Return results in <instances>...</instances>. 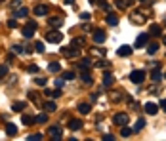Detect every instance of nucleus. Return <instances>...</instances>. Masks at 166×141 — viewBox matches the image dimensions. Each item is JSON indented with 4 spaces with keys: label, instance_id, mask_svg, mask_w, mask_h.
Returning a JSON list of instances; mask_svg holds the SVG:
<instances>
[{
    "label": "nucleus",
    "instance_id": "nucleus-1",
    "mask_svg": "<svg viewBox=\"0 0 166 141\" xmlns=\"http://www.w3.org/2000/svg\"><path fill=\"white\" fill-rule=\"evenodd\" d=\"M46 42H52V44L63 42V33H59V31H48V33H46Z\"/></svg>",
    "mask_w": 166,
    "mask_h": 141
},
{
    "label": "nucleus",
    "instance_id": "nucleus-2",
    "mask_svg": "<svg viewBox=\"0 0 166 141\" xmlns=\"http://www.w3.org/2000/svg\"><path fill=\"white\" fill-rule=\"evenodd\" d=\"M21 33H23V36H25V38L35 36V33H36V23H35V21H29L27 25L21 29Z\"/></svg>",
    "mask_w": 166,
    "mask_h": 141
},
{
    "label": "nucleus",
    "instance_id": "nucleus-3",
    "mask_svg": "<svg viewBox=\"0 0 166 141\" xmlns=\"http://www.w3.org/2000/svg\"><path fill=\"white\" fill-rule=\"evenodd\" d=\"M130 80L134 84H141L145 80V70H132V73H130Z\"/></svg>",
    "mask_w": 166,
    "mask_h": 141
},
{
    "label": "nucleus",
    "instance_id": "nucleus-4",
    "mask_svg": "<svg viewBox=\"0 0 166 141\" xmlns=\"http://www.w3.org/2000/svg\"><path fill=\"white\" fill-rule=\"evenodd\" d=\"M113 124H116V126H126V124H128V114L116 112V114L113 116Z\"/></svg>",
    "mask_w": 166,
    "mask_h": 141
},
{
    "label": "nucleus",
    "instance_id": "nucleus-5",
    "mask_svg": "<svg viewBox=\"0 0 166 141\" xmlns=\"http://www.w3.org/2000/svg\"><path fill=\"white\" fill-rule=\"evenodd\" d=\"M61 54L65 55V57H78V48H67V46H63L61 48Z\"/></svg>",
    "mask_w": 166,
    "mask_h": 141
},
{
    "label": "nucleus",
    "instance_id": "nucleus-6",
    "mask_svg": "<svg viewBox=\"0 0 166 141\" xmlns=\"http://www.w3.org/2000/svg\"><path fill=\"white\" fill-rule=\"evenodd\" d=\"M147 40H149V34H145V33H143V34H139V36L136 38V42H134V48H137V50H139V48H143V46L147 44Z\"/></svg>",
    "mask_w": 166,
    "mask_h": 141
},
{
    "label": "nucleus",
    "instance_id": "nucleus-7",
    "mask_svg": "<svg viewBox=\"0 0 166 141\" xmlns=\"http://www.w3.org/2000/svg\"><path fill=\"white\" fill-rule=\"evenodd\" d=\"M94 42H96V44H103V42H105V33H103L101 29L94 31Z\"/></svg>",
    "mask_w": 166,
    "mask_h": 141
},
{
    "label": "nucleus",
    "instance_id": "nucleus-8",
    "mask_svg": "<svg viewBox=\"0 0 166 141\" xmlns=\"http://www.w3.org/2000/svg\"><path fill=\"white\" fill-rule=\"evenodd\" d=\"M80 128H82V120H78V118H71V120H69V130L77 132V130H80Z\"/></svg>",
    "mask_w": 166,
    "mask_h": 141
},
{
    "label": "nucleus",
    "instance_id": "nucleus-9",
    "mask_svg": "<svg viewBox=\"0 0 166 141\" xmlns=\"http://www.w3.org/2000/svg\"><path fill=\"white\" fill-rule=\"evenodd\" d=\"M48 132L52 133V139H54V141H59V139H61V128H59V126H52Z\"/></svg>",
    "mask_w": 166,
    "mask_h": 141
},
{
    "label": "nucleus",
    "instance_id": "nucleus-10",
    "mask_svg": "<svg viewBox=\"0 0 166 141\" xmlns=\"http://www.w3.org/2000/svg\"><path fill=\"white\" fill-rule=\"evenodd\" d=\"M42 107H44V111H46V112H54V111L57 109V105H56L52 99H50V101H44V103H42Z\"/></svg>",
    "mask_w": 166,
    "mask_h": 141
},
{
    "label": "nucleus",
    "instance_id": "nucleus-11",
    "mask_svg": "<svg viewBox=\"0 0 166 141\" xmlns=\"http://www.w3.org/2000/svg\"><path fill=\"white\" fill-rule=\"evenodd\" d=\"M48 25L50 27H61L63 25V17H50L48 19Z\"/></svg>",
    "mask_w": 166,
    "mask_h": 141
},
{
    "label": "nucleus",
    "instance_id": "nucleus-12",
    "mask_svg": "<svg viewBox=\"0 0 166 141\" xmlns=\"http://www.w3.org/2000/svg\"><path fill=\"white\" fill-rule=\"evenodd\" d=\"M157 111H158L157 103H145V112L147 114H157Z\"/></svg>",
    "mask_w": 166,
    "mask_h": 141
},
{
    "label": "nucleus",
    "instance_id": "nucleus-13",
    "mask_svg": "<svg viewBox=\"0 0 166 141\" xmlns=\"http://www.w3.org/2000/svg\"><path fill=\"white\" fill-rule=\"evenodd\" d=\"M116 54H118V55H124V57H128V55L132 54V48H130V46H120V48L116 50Z\"/></svg>",
    "mask_w": 166,
    "mask_h": 141
},
{
    "label": "nucleus",
    "instance_id": "nucleus-14",
    "mask_svg": "<svg viewBox=\"0 0 166 141\" xmlns=\"http://www.w3.org/2000/svg\"><path fill=\"white\" fill-rule=\"evenodd\" d=\"M132 4H134V0H116V8L118 10H124V8H128Z\"/></svg>",
    "mask_w": 166,
    "mask_h": 141
},
{
    "label": "nucleus",
    "instance_id": "nucleus-15",
    "mask_svg": "<svg viewBox=\"0 0 166 141\" xmlns=\"http://www.w3.org/2000/svg\"><path fill=\"white\" fill-rule=\"evenodd\" d=\"M6 133H8L10 137L17 135V126H15V124H6Z\"/></svg>",
    "mask_w": 166,
    "mask_h": 141
},
{
    "label": "nucleus",
    "instance_id": "nucleus-16",
    "mask_svg": "<svg viewBox=\"0 0 166 141\" xmlns=\"http://www.w3.org/2000/svg\"><path fill=\"white\" fill-rule=\"evenodd\" d=\"M27 13H29V10H27V8H17V10L13 12V15H15L17 19H21V17H27Z\"/></svg>",
    "mask_w": 166,
    "mask_h": 141
},
{
    "label": "nucleus",
    "instance_id": "nucleus-17",
    "mask_svg": "<svg viewBox=\"0 0 166 141\" xmlns=\"http://www.w3.org/2000/svg\"><path fill=\"white\" fill-rule=\"evenodd\" d=\"M46 12H48V6H44V4H38L35 8V15H46Z\"/></svg>",
    "mask_w": 166,
    "mask_h": 141
},
{
    "label": "nucleus",
    "instance_id": "nucleus-18",
    "mask_svg": "<svg viewBox=\"0 0 166 141\" xmlns=\"http://www.w3.org/2000/svg\"><path fill=\"white\" fill-rule=\"evenodd\" d=\"M113 82H115V76H113L111 73H105V75H103V84H105V86H113Z\"/></svg>",
    "mask_w": 166,
    "mask_h": 141
},
{
    "label": "nucleus",
    "instance_id": "nucleus-19",
    "mask_svg": "<svg viewBox=\"0 0 166 141\" xmlns=\"http://www.w3.org/2000/svg\"><path fill=\"white\" fill-rule=\"evenodd\" d=\"M90 109H92L90 103H80V105H78V112H80V114H88Z\"/></svg>",
    "mask_w": 166,
    "mask_h": 141
},
{
    "label": "nucleus",
    "instance_id": "nucleus-20",
    "mask_svg": "<svg viewBox=\"0 0 166 141\" xmlns=\"http://www.w3.org/2000/svg\"><path fill=\"white\" fill-rule=\"evenodd\" d=\"M107 23L111 27H115V25H118V17L115 13H107Z\"/></svg>",
    "mask_w": 166,
    "mask_h": 141
},
{
    "label": "nucleus",
    "instance_id": "nucleus-21",
    "mask_svg": "<svg viewBox=\"0 0 166 141\" xmlns=\"http://www.w3.org/2000/svg\"><path fill=\"white\" fill-rule=\"evenodd\" d=\"M80 76H82V80H84L86 84H90V82H92V75H90V70H88V69H82Z\"/></svg>",
    "mask_w": 166,
    "mask_h": 141
},
{
    "label": "nucleus",
    "instance_id": "nucleus-22",
    "mask_svg": "<svg viewBox=\"0 0 166 141\" xmlns=\"http://www.w3.org/2000/svg\"><path fill=\"white\" fill-rule=\"evenodd\" d=\"M35 120H36L38 124H44L46 120H48V112H46V111H44V112H40L38 116H35Z\"/></svg>",
    "mask_w": 166,
    "mask_h": 141
},
{
    "label": "nucleus",
    "instance_id": "nucleus-23",
    "mask_svg": "<svg viewBox=\"0 0 166 141\" xmlns=\"http://www.w3.org/2000/svg\"><path fill=\"white\" fill-rule=\"evenodd\" d=\"M90 2H92V4H98V6H101L105 12H109V4L105 2V0H90Z\"/></svg>",
    "mask_w": 166,
    "mask_h": 141
},
{
    "label": "nucleus",
    "instance_id": "nucleus-24",
    "mask_svg": "<svg viewBox=\"0 0 166 141\" xmlns=\"http://www.w3.org/2000/svg\"><path fill=\"white\" fill-rule=\"evenodd\" d=\"M130 21H132V23H143L145 17H143V15H137V13H132V15H130Z\"/></svg>",
    "mask_w": 166,
    "mask_h": 141
},
{
    "label": "nucleus",
    "instance_id": "nucleus-25",
    "mask_svg": "<svg viewBox=\"0 0 166 141\" xmlns=\"http://www.w3.org/2000/svg\"><path fill=\"white\" fill-rule=\"evenodd\" d=\"M12 109H13L15 112H21L23 109H25V103H23V101H15V103L12 105Z\"/></svg>",
    "mask_w": 166,
    "mask_h": 141
},
{
    "label": "nucleus",
    "instance_id": "nucleus-26",
    "mask_svg": "<svg viewBox=\"0 0 166 141\" xmlns=\"http://www.w3.org/2000/svg\"><path fill=\"white\" fill-rule=\"evenodd\" d=\"M151 80L153 82H160L162 80V75L158 73V70H153V73H151Z\"/></svg>",
    "mask_w": 166,
    "mask_h": 141
},
{
    "label": "nucleus",
    "instance_id": "nucleus-27",
    "mask_svg": "<svg viewBox=\"0 0 166 141\" xmlns=\"http://www.w3.org/2000/svg\"><path fill=\"white\" fill-rule=\"evenodd\" d=\"M157 50H158V44H157V42H153V44H149V46H147V52H149L151 55H153V54H157Z\"/></svg>",
    "mask_w": 166,
    "mask_h": 141
},
{
    "label": "nucleus",
    "instance_id": "nucleus-28",
    "mask_svg": "<svg viewBox=\"0 0 166 141\" xmlns=\"http://www.w3.org/2000/svg\"><path fill=\"white\" fill-rule=\"evenodd\" d=\"M151 34H153V36H160V34H162V29H160L158 25H153V27H151Z\"/></svg>",
    "mask_w": 166,
    "mask_h": 141
},
{
    "label": "nucleus",
    "instance_id": "nucleus-29",
    "mask_svg": "<svg viewBox=\"0 0 166 141\" xmlns=\"http://www.w3.org/2000/svg\"><path fill=\"white\" fill-rule=\"evenodd\" d=\"M143 126H145V120H143V118H139V120L134 124V132H139V130L143 128Z\"/></svg>",
    "mask_w": 166,
    "mask_h": 141
},
{
    "label": "nucleus",
    "instance_id": "nucleus-30",
    "mask_svg": "<svg viewBox=\"0 0 166 141\" xmlns=\"http://www.w3.org/2000/svg\"><path fill=\"white\" fill-rule=\"evenodd\" d=\"M48 70H52V73H57V70H61V65H59V63H50V65H48Z\"/></svg>",
    "mask_w": 166,
    "mask_h": 141
},
{
    "label": "nucleus",
    "instance_id": "nucleus-31",
    "mask_svg": "<svg viewBox=\"0 0 166 141\" xmlns=\"http://www.w3.org/2000/svg\"><path fill=\"white\" fill-rule=\"evenodd\" d=\"M71 46H75V48H82V46H84V40H82V38H75L73 42H71Z\"/></svg>",
    "mask_w": 166,
    "mask_h": 141
},
{
    "label": "nucleus",
    "instance_id": "nucleus-32",
    "mask_svg": "<svg viewBox=\"0 0 166 141\" xmlns=\"http://www.w3.org/2000/svg\"><path fill=\"white\" fill-rule=\"evenodd\" d=\"M120 128H122V130H120V135H122V137H130V135H132V130H130V128H126V126H120Z\"/></svg>",
    "mask_w": 166,
    "mask_h": 141
},
{
    "label": "nucleus",
    "instance_id": "nucleus-33",
    "mask_svg": "<svg viewBox=\"0 0 166 141\" xmlns=\"http://www.w3.org/2000/svg\"><path fill=\"white\" fill-rule=\"evenodd\" d=\"M63 78H65V80H73V78H75V73H73V70H65V73H63Z\"/></svg>",
    "mask_w": 166,
    "mask_h": 141
},
{
    "label": "nucleus",
    "instance_id": "nucleus-34",
    "mask_svg": "<svg viewBox=\"0 0 166 141\" xmlns=\"http://www.w3.org/2000/svg\"><path fill=\"white\" fill-rule=\"evenodd\" d=\"M36 120L33 118V116H23V124H25V126H29V124H35Z\"/></svg>",
    "mask_w": 166,
    "mask_h": 141
},
{
    "label": "nucleus",
    "instance_id": "nucleus-35",
    "mask_svg": "<svg viewBox=\"0 0 166 141\" xmlns=\"http://www.w3.org/2000/svg\"><path fill=\"white\" fill-rule=\"evenodd\" d=\"M78 65H80L82 69H88V67H92V61H90V59H82Z\"/></svg>",
    "mask_w": 166,
    "mask_h": 141
},
{
    "label": "nucleus",
    "instance_id": "nucleus-36",
    "mask_svg": "<svg viewBox=\"0 0 166 141\" xmlns=\"http://www.w3.org/2000/svg\"><path fill=\"white\" fill-rule=\"evenodd\" d=\"M27 139H29V141H40V139H42V133H33V135H29Z\"/></svg>",
    "mask_w": 166,
    "mask_h": 141
},
{
    "label": "nucleus",
    "instance_id": "nucleus-37",
    "mask_svg": "<svg viewBox=\"0 0 166 141\" xmlns=\"http://www.w3.org/2000/svg\"><path fill=\"white\" fill-rule=\"evenodd\" d=\"M8 75V67L6 65H0V78H4Z\"/></svg>",
    "mask_w": 166,
    "mask_h": 141
},
{
    "label": "nucleus",
    "instance_id": "nucleus-38",
    "mask_svg": "<svg viewBox=\"0 0 166 141\" xmlns=\"http://www.w3.org/2000/svg\"><path fill=\"white\" fill-rule=\"evenodd\" d=\"M35 50H36L38 54H42V52H44V42H36V44H35Z\"/></svg>",
    "mask_w": 166,
    "mask_h": 141
},
{
    "label": "nucleus",
    "instance_id": "nucleus-39",
    "mask_svg": "<svg viewBox=\"0 0 166 141\" xmlns=\"http://www.w3.org/2000/svg\"><path fill=\"white\" fill-rule=\"evenodd\" d=\"M65 84V78H56V88H63Z\"/></svg>",
    "mask_w": 166,
    "mask_h": 141
},
{
    "label": "nucleus",
    "instance_id": "nucleus-40",
    "mask_svg": "<svg viewBox=\"0 0 166 141\" xmlns=\"http://www.w3.org/2000/svg\"><path fill=\"white\" fill-rule=\"evenodd\" d=\"M92 55H98V57H103L105 54H103L101 50H96V48H94V50H92Z\"/></svg>",
    "mask_w": 166,
    "mask_h": 141
},
{
    "label": "nucleus",
    "instance_id": "nucleus-41",
    "mask_svg": "<svg viewBox=\"0 0 166 141\" xmlns=\"http://www.w3.org/2000/svg\"><path fill=\"white\" fill-rule=\"evenodd\" d=\"M8 27H10V29H15V27H17V21H15V19H10V21H8Z\"/></svg>",
    "mask_w": 166,
    "mask_h": 141
},
{
    "label": "nucleus",
    "instance_id": "nucleus-42",
    "mask_svg": "<svg viewBox=\"0 0 166 141\" xmlns=\"http://www.w3.org/2000/svg\"><path fill=\"white\" fill-rule=\"evenodd\" d=\"M36 86H46V78H36Z\"/></svg>",
    "mask_w": 166,
    "mask_h": 141
},
{
    "label": "nucleus",
    "instance_id": "nucleus-43",
    "mask_svg": "<svg viewBox=\"0 0 166 141\" xmlns=\"http://www.w3.org/2000/svg\"><path fill=\"white\" fill-rule=\"evenodd\" d=\"M80 19H84V21L90 19V13H88V12H82V13H80Z\"/></svg>",
    "mask_w": 166,
    "mask_h": 141
},
{
    "label": "nucleus",
    "instance_id": "nucleus-44",
    "mask_svg": "<svg viewBox=\"0 0 166 141\" xmlns=\"http://www.w3.org/2000/svg\"><path fill=\"white\" fill-rule=\"evenodd\" d=\"M103 139H105V141H113V139H115V135H111V133H105V135H103Z\"/></svg>",
    "mask_w": 166,
    "mask_h": 141
},
{
    "label": "nucleus",
    "instance_id": "nucleus-45",
    "mask_svg": "<svg viewBox=\"0 0 166 141\" xmlns=\"http://www.w3.org/2000/svg\"><path fill=\"white\" fill-rule=\"evenodd\" d=\"M29 73H38V67H36V65H31V67H29Z\"/></svg>",
    "mask_w": 166,
    "mask_h": 141
},
{
    "label": "nucleus",
    "instance_id": "nucleus-46",
    "mask_svg": "<svg viewBox=\"0 0 166 141\" xmlns=\"http://www.w3.org/2000/svg\"><path fill=\"white\" fill-rule=\"evenodd\" d=\"M12 50H13L15 54H21V52H23V48H21V46H13V48H12Z\"/></svg>",
    "mask_w": 166,
    "mask_h": 141
},
{
    "label": "nucleus",
    "instance_id": "nucleus-47",
    "mask_svg": "<svg viewBox=\"0 0 166 141\" xmlns=\"http://www.w3.org/2000/svg\"><path fill=\"white\" fill-rule=\"evenodd\" d=\"M160 109H162V111H166V99H162V101H160Z\"/></svg>",
    "mask_w": 166,
    "mask_h": 141
},
{
    "label": "nucleus",
    "instance_id": "nucleus-48",
    "mask_svg": "<svg viewBox=\"0 0 166 141\" xmlns=\"http://www.w3.org/2000/svg\"><path fill=\"white\" fill-rule=\"evenodd\" d=\"M29 99H36V93L35 91H29Z\"/></svg>",
    "mask_w": 166,
    "mask_h": 141
},
{
    "label": "nucleus",
    "instance_id": "nucleus-49",
    "mask_svg": "<svg viewBox=\"0 0 166 141\" xmlns=\"http://www.w3.org/2000/svg\"><path fill=\"white\" fill-rule=\"evenodd\" d=\"M75 2V0H65V4H73Z\"/></svg>",
    "mask_w": 166,
    "mask_h": 141
},
{
    "label": "nucleus",
    "instance_id": "nucleus-50",
    "mask_svg": "<svg viewBox=\"0 0 166 141\" xmlns=\"http://www.w3.org/2000/svg\"><path fill=\"white\" fill-rule=\"evenodd\" d=\"M162 42H164V46H166V34H164V36H162Z\"/></svg>",
    "mask_w": 166,
    "mask_h": 141
},
{
    "label": "nucleus",
    "instance_id": "nucleus-51",
    "mask_svg": "<svg viewBox=\"0 0 166 141\" xmlns=\"http://www.w3.org/2000/svg\"><path fill=\"white\" fill-rule=\"evenodd\" d=\"M139 2H149V0H139Z\"/></svg>",
    "mask_w": 166,
    "mask_h": 141
},
{
    "label": "nucleus",
    "instance_id": "nucleus-52",
    "mask_svg": "<svg viewBox=\"0 0 166 141\" xmlns=\"http://www.w3.org/2000/svg\"><path fill=\"white\" fill-rule=\"evenodd\" d=\"M164 76H166V73H164Z\"/></svg>",
    "mask_w": 166,
    "mask_h": 141
}]
</instances>
